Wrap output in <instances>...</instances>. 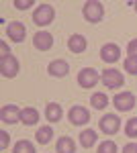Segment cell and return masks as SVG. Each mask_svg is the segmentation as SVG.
<instances>
[{"label": "cell", "mask_w": 137, "mask_h": 153, "mask_svg": "<svg viewBox=\"0 0 137 153\" xmlns=\"http://www.w3.org/2000/svg\"><path fill=\"white\" fill-rule=\"evenodd\" d=\"M68 118H70V123L72 125H86L88 120H90V112L84 108V106H72L70 108V112H68Z\"/></svg>", "instance_id": "ba28073f"}, {"label": "cell", "mask_w": 137, "mask_h": 153, "mask_svg": "<svg viewBox=\"0 0 137 153\" xmlns=\"http://www.w3.org/2000/svg\"><path fill=\"white\" fill-rule=\"evenodd\" d=\"M6 35H8V39H12L14 43H21L25 39V35H27V29H25L23 23L12 21V23H8V27H6Z\"/></svg>", "instance_id": "8fae6325"}, {"label": "cell", "mask_w": 137, "mask_h": 153, "mask_svg": "<svg viewBox=\"0 0 137 153\" xmlns=\"http://www.w3.org/2000/svg\"><path fill=\"white\" fill-rule=\"evenodd\" d=\"M0 71L4 78H14L19 74V61L14 55H8V57L0 59Z\"/></svg>", "instance_id": "9c48e42d"}, {"label": "cell", "mask_w": 137, "mask_h": 153, "mask_svg": "<svg viewBox=\"0 0 137 153\" xmlns=\"http://www.w3.org/2000/svg\"><path fill=\"white\" fill-rule=\"evenodd\" d=\"M21 110L23 108H19L16 104H4L0 108V120L6 125H14L21 120Z\"/></svg>", "instance_id": "8992f818"}, {"label": "cell", "mask_w": 137, "mask_h": 153, "mask_svg": "<svg viewBox=\"0 0 137 153\" xmlns=\"http://www.w3.org/2000/svg\"><path fill=\"white\" fill-rule=\"evenodd\" d=\"M57 153H76V143L70 137H59L57 139Z\"/></svg>", "instance_id": "e0dca14e"}, {"label": "cell", "mask_w": 137, "mask_h": 153, "mask_svg": "<svg viewBox=\"0 0 137 153\" xmlns=\"http://www.w3.org/2000/svg\"><path fill=\"white\" fill-rule=\"evenodd\" d=\"M47 71H49V76H53V78H64V76H68V71H70V63L66 59H53V61L49 63Z\"/></svg>", "instance_id": "4fadbf2b"}, {"label": "cell", "mask_w": 137, "mask_h": 153, "mask_svg": "<svg viewBox=\"0 0 137 153\" xmlns=\"http://www.w3.org/2000/svg\"><path fill=\"white\" fill-rule=\"evenodd\" d=\"M94 143H96V133H94L92 129H86V131H82V133H80V145H82V147L90 149Z\"/></svg>", "instance_id": "d6986e66"}, {"label": "cell", "mask_w": 137, "mask_h": 153, "mask_svg": "<svg viewBox=\"0 0 137 153\" xmlns=\"http://www.w3.org/2000/svg\"><path fill=\"white\" fill-rule=\"evenodd\" d=\"M98 127L104 135H115L117 131L121 129V120L117 114H104L100 120H98Z\"/></svg>", "instance_id": "52a82bcc"}, {"label": "cell", "mask_w": 137, "mask_h": 153, "mask_svg": "<svg viewBox=\"0 0 137 153\" xmlns=\"http://www.w3.org/2000/svg\"><path fill=\"white\" fill-rule=\"evenodd\" d=\"M135 10H137V2H135Z\"/></svg>", "instance_id": "f546056e"}, {"label": "cell", "mask_w": 137, "mask_h": 153, "mask_svg": "<svg viewBox=\"0 0 137 153\" xmlns=\"http://www.w3.org/2000/svg\"><path fill=\"white\" fill-rule=\"evenodd\" d=\"M86 47H88V41L84 35H72L68 39V49L72 53H82V51H86Z\"/></svg>", "instance_id": "5bb4252c"}, {"label": "cell", "mask_w": 137, "mask_h": 153, "mask_svg": "<svg viewBox=\"0 0 137 153\" xmlns=\"http://www.w3.org/2000/svg\"><path fill=\"white\" fill-rule=\"evenodd\" d=\"M127 53H129L131 57H137V39H131V41H129V45H127Z\"/></svg>", "instance_id": "484cf974"}, {"label": "cell", "mask_w": 137, "mask_h": 153, "mask_svg": "<svg viewBox=\"0 0 137 153\" xmlns=\"http://www.w3.org/2000/svg\"><path fill=\"white\" fill-rule=\"evenodd\" d=\"M53 16H55V10H53V6L51 4H41V6H37L33 12V23L37 27H47V25L53 23Z\"/></svg>", "instance_id": "7a4b0ae2"}, {"label": "cell", "mask_w": 137, "mask_h": 153, "mask_svg": "<svg viewBox=\"0 0 137 153\" xmlns=\"http://www.w3.org/2000/svg\"><path fill=\"white\" fill-rule=\"evenodd\" d=\"M8 141H10L8 133L6 131H0V149H6L8 147Z\"/></svg>", "instance_id": "4316f807"}, {"label": "cell", "mask_w": 137, "mask_h": 153, "mask_svg": "<svg viewBox=\"0 0 137 153\" xmlns=\"http://www.w3.org/2000/svg\"><path fill=\"white\" fill-rule=\"evenodd\" d=\"M8 55H10V51H8V49H6V43H4V41H2V43H0V59L8 57Z\"/></svg>", "instance_id": "83f0119b"}, {"label": "cell", "mask_w": 137, "mask_h": 153, "mask_svg": "<svg viewBox=\"0 0 137 153\" xmlns=\"http://www.w3.org/2000/svg\"><path fill=\"white\" fill-rule=\"evenodd\" d=\"M33 45H35V49H39V51H49V49L53 47V35L47 33V31H39V33L33 37Z\"/></svg>", "instance_id": "30bf717a"}, {"label": "cell", "mask_w": 137, "mask_h": 153, "mask_svg": "<svg viewBox=\"0 0 137 153\" xmlns=\"http://www.w3.org/2000/svg\"><path fill=\"white\" fill-rule=\"evenodd\" d=\"M100 80V76H98V71L92 70V68H84V70L78 71V84H80L82 88H94L96 84Z\"/></svg>", "instance_id": "5b68a950"}, {"label": "cell", "mask_w": 137, "mask_h": 153, "mask_svg": "<svg viewBox=\"0 0 137 153\" xmlns=\"http://www.w3.org/2000/svg\"><path fill=\"white\" fill-rule=\"evenodd\" d=\"M45 117H47L49 123H57V120H61V117H64V108L57 104V102H49L45 106Z\"/></svg>", "instance_id": "9a60e30c"}, {"label": "cell", "mask_w": 137, "mask_h": 153, "mask_svg": "<svg viewBox=\"0 0 137 153\" xmlns=\"http://www.w3.org/2000/svg\"><path fill=\"white\" fill-rule=\"evenodd\" d=\"M51 137H53V129L51 127H41L35 133V139H37L39 145H47V143L51 141Z\"/></svg>", "instance_id": "ac0fdd59"}, {"label": "cell", "mask_w": 137, "mask_h": 153, "mask_svg": "<svg viewBox=\"0 0 137 153\" xmlns=\"http://www.w3.org/2000/svg\"><path fill=\"white\" fill-rule=\"evenodd\" d=\"M123 153H137V145L135 143H127L123 147Z\"/></svg>", "instance_id": "f1b7e54d"}, {"label": "cell", "mask_w": 137, "mask_h": 153, "mask_svg": "<svg viewBox=\"0 0 137 153\" xmlns=\"http://www.w3.org/2000/svg\"><path fill=\"white\" fill-rule=\"evenodd\" d=\"M82 14H84V19H86L88 23H100L103 16H104L103 2H98V0H88V2L84 4V8H82Z\"/></svg>", "instance_id": "6da1fadb"}, {"label": "cell", "mask_w": 137, "mask_h": 153, "mask_svg": "<svg viewBox=\"0 0 137 153\" xmlns=\"http://www.w3.org/2000/svg\"><path fill=\"white\" fill-rule=\"evenodd\" d=\"M37 120H39V110L37 108L27 106V108L21 110V123H25V125H35Z\"/></svg>", "instance_id": "2e32d148"}, {"label": "cell", "mask_w": 137, "mask_h": 153, "mask_svg": "<svg viewBox=\"0 0 137 153\" xmlns=\"http://www.w3.org/2000/svg\"><path fill=\"white\" fill-rule=\"evenodd\" d=\"M12 153H35V145H33L31 141L23 139V141H19L16 145H14Z\"/></svg>", "instance_id": "44dd1931"}, {"label": "cell", "mask_w": 137, "mask_h": 153, "mask_svg": "<svg viewBox=\"0 0 137 153\" xmlns=\"http://www.w3.org/2000/svg\"><path fill=\"white\" fill-rule=\"evenodd\" d=\"M119 57H121V49L115 43H106L100 49V59H103L104 63H115V61H119Z\"/></svg>", "instance_id": "7c38bea8"}, {"label": "cell", "mask_w": 137, "mask_h": 153, "mask_svg": "<svg viewBox=\"0 0 137 153\" xmlns=\"http://www.w3.org/2000/svg\"><path fill=\"white\" fill-rule=\"evenodd\" d=\"M98 153H117V143L115 141H103L98 145Z\"/></svg>", "instance_id": "603a6c76"}, {"label": "cell", "mask_w": 137, "mask_h": 153, "mask_svg": "<svg viewBox=\"0 0 137 153\" xmlns=\"http://www.w3.org/2000/svg\"><path fill=\"white\" fill-rule=\"evenodd\" d=\"M125 135H127V137H131V139H135V137H137V117H133V118L127 120Z\"/></svg>", "instance_id": "7402d4cb"}, {"label": "cell", "mask_w": 137, "mask_h": 153, "mask_svg": "<svg viewBox=\"0 0 137 153\" xmlns=\"http://www.w3.org/2000/svg\"><path fill=\"white\" fill-rule=\"evenodd\" d=\"M35 2L33 0H14V6L19 8V10H27L29 6H33Z\"/></svg>", "instance_id": "d4e9b609"}, {"label": "cell", "mask_w": 137, "mask_h": 153, "mask_svg": "<svg viewBox=\"0 0 137 153\" xmlns=\"http://www.w3.org/2000/svg\"><path fill=\"white\" fill-rule=\"evenodd\" d=\"M100 82L104 84V88H121L123 84H125V78H123V74L119 70H115V68H111V70H104L103 74H100Z\"/></svg>", "instance_id": "3957f363"}, {"label": "cell", "mask_w": 137, "mask_h": 153, "mask_svg": "<svg viewBox=\"0 0 137 153\" xmlns=\"http://www.w3.org/2000/svg\"><path fill=\"white\" fill-rule=\"evenodd\" d=\"M90 104H92V108H96V110H103V108L109 106V98H106V94H103V92H96V94H92Z\"/></svg>", "instance_id": "ffe728a7"}, {"label": "cell", "mask_w": 137, "mask_h": 153, "mask_svg": "<svg viewBox=\"0 0 137 153\" xmlns=\"http://www.w3.org/2000/svg\"><path fill=\"white\" fill-rule=\"evenodd\" d=\"M113 104L119 112H129L135 106V94L133 92H119V94H115Z\"/></svg>", "instance_id": "277c9868"}, {"label": "cell", "mask_w": 137, "mask_h": 153, "mask_svg": "<svg viewBox=\"0 0 137 153\" xmlns=\"http://www.w3.org/2000/svg\"><path fill=\"white\" fill-rule=\"evenodd\" d=\"M125 70L129 71V74H133V76H137V57H129L125 59Z\"/></svg>", "instance_id": "cb8c5ba5"}]
</instances>
